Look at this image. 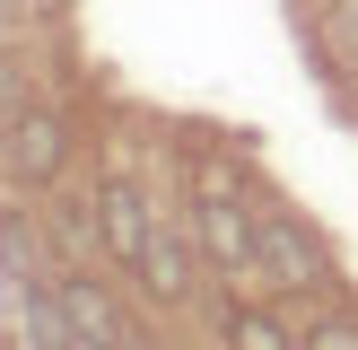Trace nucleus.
<instances>
[{
    "label": "nucleus",
    "mask_w": 358,
    "mask_h": 350,
    "mask_svg": "<svg viewBox=\"0 0 358 350\" xmlns=\"http://www.w3.org/2000/svg\"><path fill=\"white\" fill-rule=\"evenodd\" d=\"M254 280H271V289H289V298H315V289H332V254H324V237H315L306 219L254 210Z\"/></svg>",
    "instance_id": "f257e3e1"
},
{
    "label": "nucleus",
    "mask_w": 358,
    "mask_h": 350,
    "mask_svg": "<svg viewBox=\"0 0 358 350\" xmlns=\"http://www.w3.org/2000/svg\"><path fill=\"white\" fill-rule=\"evenodd\" d=\"M192 272H201L192 219H184V210H157V227H149V254H140V289H149L157 307H184V298H192Z\"/></svg>",
    "instance_id": "f03ea898"
},
{
    "label": "nucleus",
    "mask_w": 358,
    "mask_h": 350,
    "mask_svg": "<svg viewBox=\"0 0 358 350\" xmlns=\"http://www.w3.org/2000/svg\"><path fill=\"white\" fill-rule=\"evenodd\" d=\"M87 202H96V237H105V254H114L122 272H140V254H149V227H157V202L131 184V175H105Z\"/></svg>",
    "instance_id": "7ed1b4c3"
},
{
    "label": "nucleus",
    "mask_w": 358,
    "mask_h": 350,
    "mask_svg": "<svg viewBox=\"0 0 358 350\" xmlns=\"http://www.w3.org/2000/svg\"><path fill=\"white\" fill-rule=\"evenodd\" d=\"M0 167H9L27 192H44L52 175L70 167V122H62V114H44V105H27V114L9 122V140H0Z\"/></svg>",
    "instance_id": "20e7f679"
},
{
    "label": "nucleus",
    "mask_w": 358,
    "mask_h": 350,
    "mask_svg": "<svg viewBox=\"0 0 358 350\" xmlns=\"http://www.w3.org/2000/svg\"><path fill=\"white\" fill-rule=\"evenodd\" d=\"M192 245H201V262L254 280V210H245L236 192H201V202H192Z\"/></svg>",
    "instance_id": "39448f33"
},
{
    "label": "nucleus",
    "mask_w": 358,
    "mask_h": 350,
    "mask_svg": "<svg viewBox=\"0 0 358 350\" xmlns=\"http://www.w3.org/2000/svg\"><path fill=\"white\" fill-rule=\"evenodd\" d=\"M62 315H70V332H79V350H149L105 280H79V272H70L62 280Z\"/></svg>",
    "instance_id": "423d86ee"
},
{
    "label": "nucleus",
    "mask_w": 358,
    "mask_h": 350,
    "mask_svg": "<svg viewBox=\"0 0 358 350\" xmlns=\"http://www.w3.org/2000/svg\"><path fill=\"white\" fill-rule=\"evenodd\" d=\"M17 332H27V350H79V332L62 315V289H35V280H17Z\"/></svg>",
    "instance_id": "0eeeda50"
},
{
    "label": "nucleus",
    "mask_w": 358,
    "mask_h": 350,
    "mask_svg": "<svg viewBox=\"0 0 358 350\" xmlns=\"http://www.w3.org/2000/svg\"><path fill=\"white\" fill-rule=\"evenodd\" d=\"M227 350H297V332L271 307H227Z\"/></svg>",
    "instance_id": "6e6552de"
},
{
    "label": "nucleus",
    "mask_w": 358,
    "mask_h": 350,
    "mask_svg": "<svg viewBox=\"0 0 358 350\" xmlns=\"http://www.w3.org/2000/svg\"><path fill=\"white\" fill-rule=\"evenodd\" d=\"M297 350H358V315H315Z\"/></svg>",
    "instance_id": "1a4fd4ad"
},
{
    "label": "nucleus",
    "mask_w": 358,
    "mask_h": 350,
    "mask_svg": "<svg viewBox=\"0 0 358 350\" xmlns=\"http://www.w3.org/2000/svg\"><path fill=\"white\" fill-rule=\"evenodd\" d=\"M332 52L358 70V0H332Z\"/></svg>",
    "instance_id": "9d476101"
},
{
    "label": "nucleus",
    "mask_w": 358,
    "mask_h": 350,
    "mask_svg": "<svg viewBox=\"0 0 358 350\" xmlns=\"http://www.w3.org/2000/svg\"><path fill=\"white\" fill-rule=\"evenodd\" d=\"M9 44H17V9L0 0V52H9Z\"/></svg>",
    "instance_id": "9b49d317"
}]
</instances>
